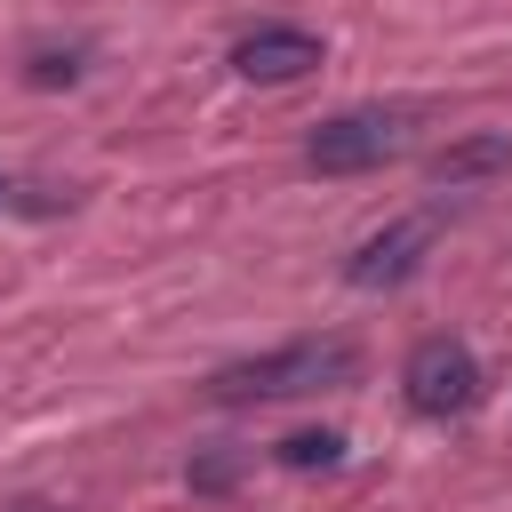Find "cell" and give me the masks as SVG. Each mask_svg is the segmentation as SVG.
Returning <instances> with one entry per match:
<instances>
[{"instance_id":"cell-6","label":"cell","mask_w":512,"mask_h":512,"mask_svg":"<svg viewBox=\"0 0 512 512\" xmlns=\"http://www.w3.org/2000/svg\"><path fill=\"white\" fill-rule=\"evenodd\" d=\"M504 168H512V136L504 128H472V136L432 152V184H472V176H504Z\"/></svg>"},{"instance_id":"cell-5","label":"cell","mask_w":512,"mask_h":512,"mask_svg":"<svg viewBox=\"0 0 512 512\" xmlns=\"http://www.w3.org/2000/svg\"><path fill=\"white\" fill-rule=\"evenodd\" d=\"M432 216H400V224H384L376 240H360L352 248V264H344V280L352 288H400L416 264H424V248H432Z\"/></svg>"},{"instance_id":"cell-8","label":"cell","mask_w":512,"mask_h":512,"mask_svg":"<svg viewBox=\"0 0 512 512\" xmlns=\"http://www.w3.org/2000/svg\"><path fill=\"white\" fill-rule=\"evenodd\" d=\"M24 80H32V88H64V80H80V56H72V48H64V56H56V48H40Z\"/></svg>"},{"instance_id":"cell-1","label":"cell","mask_w":512,"mask_h":512,"mask_svg":"<svg viewBox=\"0 0 512 512\" xmlns=\"http://www.w3.org/2000/svg\"><path fill=\"white\" fill-rule=\"evenodd\" d=\"M360 368V344L352 336H304V344H280V352H256V360H232L208 376V392L224 408L240 400H296V392H320V384H344Z\"/></svg>"},{"instance_id":"cell-2","label":"cell","mask_w":512,"mask_h":512,"mask_svg":"<svg viewBox=\"0 0 512 512\" xmlns=\"http://www.w3.org/2000/svg\"><path fill=\"white\" fill-rule=\"evenodd\" d=\"M408 144H416V104H352V112H336V120L312 128L304 160L320 176H360V168L400 160Z\"/></svg>"},{"instance_id":"cell-7","label":"cell","mask_w":512,"mask_h":512,"mask_svg":"<svg viewBox=\"0 0 512 512\" xmlns=\"http://www.w3.org/2000/svg\"><path fill=\"white\" fill-rule=\"evenodd\" d=\"M272 456H280L288 472H328V464H344V432H328V424H320V432H288Z\"/></svg>"},{"instance_id":"cell-4","label":"cell","mask_w":512,"mask_h":512,"mask_svg":"<svg viewBox=\"0 0 512 512\" xmlns=\"http://www.w3.org/2000/svg\"><path fill=\"white\" fill-rule=\"evenodd\" d=\"M312 64H320V32H304V24H256V32L232 40V72L240 80H264V88L304 80Z\"/></svg>"},{"instance_id":"cell-3","label":"cell","mask_w":512,"mask_h":512,"mask_svg":"<svg viewBox=\"0 0 512 512\" xmlns=\"http://www.w3.org/2000/svg\"><path fill=\"white\" fill-rule=\"evenodd\" d=\"M400 392H408V408H416V416L448 424V416L480 408L488 376H480V360H472V344H464V336H424V344L400 360Z\"/></svg>"}]
</instances>
